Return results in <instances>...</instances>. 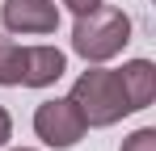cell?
Returning <instances> with one entry per match:
<instances>
[{"mask_svg": "<svg viewBox=\"0 0 156 151\" xmlns=\"http://www.w3.org/2000/svg\"><path fill=\"white\" fill-rule=\"evenodd\" d=\"M127 42H131V17L105 0L89 13H76L72 21V50L84 63H110L127 50Z\"/></svg>", "mask_w": 156, "mask_h": 151, "instance_id": "obj_1", "label": "cell"}, {"mask_svg": "<svg viewBox=\"0 0 156 151\" xmlns=\"http://www.w3.org/2000/svg\"><path fill=\"white\" fill-rule=\"evenodd\" d=\"M68 101L80 109V118H84L89 130L114 126V122H122V118L131 113L127 92H122V80H118V67H101V63H93L89 72L76 76Z\"/></svg>", "mask_w": 156, "mask_h": 151, "instance_id": "obj_2", "label": "cell"}, {"mask_svg": "<svg viewBox=\"0 0 156 151\" xmlns=\"http://www.w3.org/2000/svg\"><path fill=\"white\" fill-rule=\"evenodd\" d=\"M84 130H89V126H84L80 109L68 97H51V101H42V105L34 109V134H38L47 147H55V151L76 147L80 139H84Z\"/></svg>", "mask_w": 156, "mask_h": 151, "instance_id": "obj_3", "label": "cell"}, {"mask_svg": "<svg viewBox=\"0 0 156 151\" xmlns=\"http://www.w3.org/2000/svg\"><path fill=\"white\" fill-rule=\"evenodd\" d=\"M9 34H55L59 29V4L55 0H4L0 8Z\"/></svg>", "mask_w": 156, "mask_h": 151, "instance_id": "obj_4", "label": "cell"}, {"mask_svg": "<svg viewBox=\"0 0 156 151\" xmlns=\"http://www.w3.org/2000/svg\"><path fill=\"white\" fill-rule=\"evenodd\" d=\"M68 72V55L59 46H21V88H47Z\"/></svg>", "mask_w": 156, "mask_h": 151, "instance_id": "obj_5", "label": "cell"}, {"mask_svg": "<svg viewBox=\"0 0 156 151\" xmlns=\"http://www.w3.org/2000/svg\"><path fill=\"white\" fill-rule=\"evenodd\" d=\"M118 80H122V92H127V105L131 113L148 109L156 101V63L152 59H131L118 67Z\"/></svg>", "mask_w": 156, "mask_h": 151, "instance_id": "obj_6", "label": "cell"}, {"mask_svg": "<svg viewBox=\"0 0 156 151\" xmlns=\"http://www.w3.org/2000/svg\"><path fill=\"white\" fill-rule=\"evenodd\" d=\"M0 84L21 88V46L13 38H0Z\"/></svg>", "mask_w": 156, "mask_h": 151, "instance_id": "obj_7", "label": "cell"}, {"mask_svg": "<svg viewBox=\"0 0 156 151\" xmlns=\"http://www.w3.org/2000/svg\"><path fill=\"white\" fill-rule=\"evenodd\" d=\"M118 151H156V130H152V126H139L131 139H122Z\"/></svg>", "mask_w": 156, "mask_h": 151, "instance_id": "obj_8", "label": "cell"}, {"mask_svg": "<svg viewBox=\"0 0 156 151\" xmlns=\"http://www.w3.org/2000/svg\"><path fill=\"white\" fill-rule=\"evenodd\" d=\"M9 139H13V118H9V109L0 105V147H4Z\"/></svg>", "mask_w": 156, "mask_h": 151, "instance_id": "obj_9", "label": "cell"}, {"mask_svg": "<svg viewBox=\"0 0 156 151\" xmlns=\"http://www.w3.org/2000/svg\"><path fill=\"white\" fill-rule=\"evenodd\" d=\"M59 4H68L72 13H89V8H97L101 0H59Z\"/></svg>", "mask_w": 156, "mask_h": 151, "instance_id": "obj_10", "label": "cell"}, {"mask_svg": "<svg viewBox=\"0 0 156 151\" xmlns=\"http://www.w3.org/2000/svg\"><path fill=\"white\" fill-rule=\"evenodd\" d=\"M13 151H34V147H13Z\"/></svg>", "mask_w": 156, "mask_h": 151, "instance_id": "obj_11", "label": "cell"}]
</instances>
